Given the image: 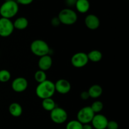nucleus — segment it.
I'll use <instances>...</instances> for the list:
<instances>
[{
	"instance_id": "obj_28",
	"label": "nucleus",
	"mask_w": 129,
	"mask_h": 129,
	"mask_svg": "<svg viewBox=\"0 0 129 129\" xmlns=\"http://www.w3.org/2000/svg\"><path fill=\"white\" fill-rule=\"evenodd\" d=\"M76 1L77 0H66V3L69 6H75V4L76 3Z\"/></svg>"
},
{
	"instance_id": "obj_6",
	"label": "nucleus",
	"mask_w": 129,
	"mask_h": 129,
	"mask_svg": "<svg viewBox=\"0 0 129 129\" xmlns=\"http://www.w3.org/2000/svg\"><path fill=\"white\" fill-rule=\"evenodd\" d=\"M95 113L93 112L90 107H84L78 111L77 113V120L82 124L90 123Z\"/></svg>"
},
{
	"instance_id": "obj_26",
	"label": "nucleus",
	"mask_w": 129,
	"mask_h": 129,
	"mask_svg": "<svg viewBox=\"0 0 129 129\" xmlns=\"http://www.w3.org/2000/svg\"><path fill=\"white\" fill-rule=\"evenodd\" d=\"M51 24L52 25V26H59V25L60 24V21H59L58 17L53 18L51 20Z\"/></svg>"
},
{
	"instance_id": "obj_12",
	"label": "nucleus",
	"mask_w": 129,
	"mask_h": 129,
	"mask_svg": "<svg viewBox=\"0 0 129 129\" xmlns=\"http://www.w3.org/2000/svg\"><path fill=\"white\" fill-rule=\"evenodd\" d=\"M84 23L86 27L91 30H96L100 25V20L99 18L93 14L87 15L84 20Z\"/></svg>"
},
{
	"instance_id": "obj_21",
	"label": "nucleus",
	"mask_w": 129,
	"mask_h": 129,
	"mask_svg": "<svg viewBox=\"0 0 129 129\" xmlns=\"http://www.w3.org/2000/svg\"><path fill=\"white\" fill-rule=\"evenodd\" d=\"M66 129H83V124L77 120H73L67 123Z\"/></svg>"
},
{
	"instance_id": "obj_29",
	"label": "nucleus",
	"mask_w": 129,
	"mask_h": 129,
	"mask_svg": "<svg viewBox=\"0 0 129 129\" xmlns=\"http://www.w3.org/2000/svg\"><path fill=\"white\" fill-rule=\"evenodd\" d=\"M83 129H93V127L90 123H86L83 124Z\"/></svg>"
},
{
	"instance_id": "obj_8",
	"label": "nucleus",
	"mask_w": 129,
	"mask_h": 129,
	"mask_svg": "<svg viewBox=\"0 0 129 129\" xmlns=\"http://www.w3.org/2000/svg\"><path fill=\"white\" fill-rule=\"evenodd\" d=\"M89 62L87 54L82 52H77L72 56L71 62L73 66L76 68H82L86 66Z\"/></svg>"
},
{
	"instance_id": "obj_9",
	"label": "nucleus",
	"mask_w": 129,
	"mask_h": 129,
	"mask_svg": "<svg viewBox=\"0 0 129 129\" xmlns=\"http://www.w3.org/2000/svg\"><path fill=\"white\" fill-rule=\"evenodd\" d=\"M28 83L25 78L18 77L14 79L11 83V88L16 93H22L28 88Z\"/></svg>"
},
{
	"instance_id": "obj_4",
	"label": "nucleus",
	"mask_w": 129,
	"mask_h": 129,
	"mask_svg": "<svg viewBox=\"0 0 129 129\" xmlns=\"http://www.w3.org/2000/svg\"><path fill=\"white\" fill-rule=\"evenodd\" d=\"M58 18L60 23L66 25H72L76 22L78 15L74 10L70 8H64L59 12Z\"/></svg>"
},
{
	"instance_id": "obj_20",
	"label": "nucleus",
	"mask_w": 129,
	"mask_h": 129,
	"mask_svg": "<svg viewBox=\"0 0 129 129\" xmlns=\"http://www.w3.org/2000/svg\"><path fill=\"white\" fill-rule=\"evenodd\" d=\"M34 78L35 81L38 83H41L42 82L47 80V75L45 71H43L42 70H38L35 72L34 74Z\"/></svg>"
},
{
	"instance_id": "obj_1",
	"label": "nucleus",
	"mask_w": 129,
	"mask_h": 129,
	"mask_svg": "<svg viewBox=\"0 0 129 129\" xmlns=\"http://www.w3.org/2000/svg\"><path fill=\"white\" fill-rule=\"evenodd\" d=\"M55 93V89L54 83L47 79L42 83H39L35 89L36 95L42 100L52 98Z\"/></svg>"
},
{
	"instance_id": "obj_30",
	"label": "nucleus",
	"mask_w": 129,
	"mask_h": 129,
	"mask_svg": "<svg viewBox=\"0 0 129 129\" xmlns=\"http://www.w3.org/2000/svg\"><path fill=\"white\" fill-rule=\"evenodd\" d=\"M59 129H62V128H59Z\"/></svg>"
},
{
	"instance_id": "obj_24",
	"label": "nucleus",
	"mask_w": 129,
	"mask_h": 129,
	"mask_svg": "<svg viewBox=\"0 0 129 129\" xmlns=\"http://www.w3.org/2000/svg\"><path fill=\"white\" fill-rule=\"evenodd\" d=\"M107 129H118V124L117 122L114 120L108 121L107 126Z\"/></svg>"
},
{
	"instance_id": "obj_23",
	"label": "nucleus",
	"mask_w": 129,
	"mask_h": 129,
	"mask_svg": "<svg viewBox=\"0 0 129 129\" xmlns=\"http://www.w3.org/2000/svg\"><path fill=\"white\" fill-rule=\"evenodd\" d=\"M11 79V74L6 69L0 70V82L1 83H6Z\"/></svg>"
},
{
	"instance_id": "obj_11",
	"label": "nucleus",
	"mask_w": 129,
	"mask_h": 129,
	"mask_svg": "<svg viewBox=\"0 0 129 129\" xmlns=\"http://www.w3.org/2000/svg\"><path fill=\"white\" fill-rule=\"evenodd\" d=\"M55 85V91L62 94H65L69 93L71 89V83L65 79H60L57 81Z\"/></svg>"
},
{
	"instance_id": "obj_3",
	"label": "nucleus",
	"mask_w": 129,
	"mask_h": 129,
	"mask_svg": "<svg viewBox=\"0 0 129 129\" xmlns=\"http://www.w3.org/2000/svg\"><path fill=\"white\" fill-rule=\"evenodd\" d=\"M30 50L34 55L39 57L49 55L50 52V47L47 43L40 39H37L31 42Z\"/></svg>"
},
{
	"instance_id": "obj_16",
	"label": "nucleus",
	"mask_w": 129,
	"mask_h": 129,
	"mask_svg": "<svg viewBox=\"0 0 129 129\" xmlns=\"http://www.w3.org/2000/svg\"><path fill=\"white\" fill-rule=\"evenodd\" d=\"M88 92L89 98H98L100 97L103 93V89L99 84H93L89 88Z\"/></svg>"
},
{
	"instance_id": "obj_5",
	"label": "nucleus",
	"mask_w": 129,
	"mask_h": 129,
	"mask_svg": "<svg viewBox=\"0 0 129 129\" xmlns=\"http://www.w3.org/2000/svg\"><path fill=\"white\" fill-rule=\"evenodd\" d=\"M50 119L56 124H62L65 123L68 120V113L66 111L60 107H55L50 112Z\"/></svg>"
},
{
	"instance_id": "obj_10",
	"label": "nucleus",
	"mask_w": 129,
	"mask_h": 129,
	"mask_svg": "<svg viewBox=\"0 0 129 129\" xmlns=\"http://www.w3.org/2000/svg\"><path fill=\"white\" fill-rule=\"evenodd\" d=\"M108 120L104 115L98 114L94 115L91 121V125L94 129H106Z\"/></svg>"
},
{
	"instance_id": "obj_13",
	"label": "nucleus",
	"mask_w": 129,
	"mask_h": 129,
	"mask_svg": "<svg viewBox=\"0 0 129 129\" xmlns=\"http://www.w3.org/2000/svg\"><path fill=\"white\" fill-rule=\"evenodd\" d=\"M52 65V59L49 55L40 57L38 62V66L40 70L46 71L51 68Z\"/></svg>"
},
{
	"instance_id": "obj_2",
	"label": "nucleus",
	"mask_w": 129,
	"mask_h": 129,
	"mask_svg": "<svg viewBox=\"0 0 129 129\" xmlns=\"http://www.w3.org/2000/svg\"><path fill=\"white\" fill-rule=\"evenodd\" d=\"M19 10L18 4L14 0L5 1L0 6V15L2 18L11 19L16 16Z\"/></svg>"
},
{
	"instance_id": "obj_7",
	"label": "nucleus",
	"mask_w": 129,
	"mask_h": 129,
	"mask_svg": "<svg viewBox=\"0 0 129 129\" xmlns=\"http://www.w3.org/2000/svg\"><path fill=\"white\" fill-rule=\"evenodd\" d=\"M14 30L13 23L10 19L2 17L0 18V36L8 37L13 34Z\"/></svg>"
},
{
	"instance_id": "obj_15",
	"label": "nucleus",
	"mask_w": 129,
	"mask_h": 129,
	"mask_svg": "<svg viewBox=\"0 0 129 129\" xmlns=\"http://www.w3.org/2000/svg\"><path fill=\"white\" fill-rule=\"evenodd\" d=\"M9 112L10 115L14 117H19L21 115L23 109L19 103L14 102L10 104L8 108Z\"/></svg>"
},
{
	"instance_id": "obj_14",
	"label": "nucleus",
	"mask_w": 129,
	"mask_h": 129,
	"mask_svg": "<svg viewBox=\"0 0 129 129\" xmlns=\"http://www.w3.org/2000/svg\"><path fill=\"white\" fill-rule=\"evenodd\" d=\"M76 8L81 13H86L90 8V3L88 0H77L75 4Z\"/></svg>"
},
{
	"instance_id": "obj_22",
	"label": "nucleus",
	"mask_w": 129,
	"mask_h": 129,
	"mask_svg": "<svg viewBox=\"0 0 129 129\" xmlns=\"http://www.w3.org/2000/svg\"><path fill=\"white\" fill-rule=\"evenodd\" d=\"M91 108L94 113H98L102 111L103 109V103L100 101H95L93 102L91 105Z\"/></svg>"
},
{
	"instance_id": "obj_27",
	"label": "nucleus",
	"mask_w": 129,
	"mask_h": 129,
	"mask_svg": "<svg viewBox=\"0 0 129 129\" xmlns=\"http://www.w3.org/2000/svg\"><path fill=\"white\" fill-rule=\"evenodd\" d=\"M80 96L83 100H87L89 98V95L88 91H83L81 93Z\"/></svg>"
},
{
	"instance_id": "obj_17",
	"label": "nucleus",
	"mask_w": 129,
	"mask_h": 129,
	"mask_svg": "<svg viewBox=\"0 0 129 129\" xmlns=\"http://www.w3.org/2000/svg\"><path fill=\"white\" fill-rule=\"evenodd\" d=\"M13 26L15 29L19 30H25L28 26V21L25 17H19L15 20Z\"/></svg>"
},
{
	"instance_id": "obj_25",
	"label": "nucleus",
	"mask_w": 129,
	"mask_h": 129,
	"mask_svg": "<svg viewBox=\"0 0 129 129\" xmlns=\"http://www.w3.org/2000/svg\"><path fill=\"white\" fill-rule=\"evenodd\" d=\"M34 1V0H16V2L18 4H20L22 5H28L31 4Z\"/></svg>"
},
{
	"instance_id": "obj_19",
	"label": "nucleus",
	"mask_w": 129,
	"mask_h": 129,
	"mask_svg": "<svg viewBox=\"0 0 129 129\" xmlns=\"http://www.w3.org/2000/svg\"><path fill=\"white\" fill-rule=\"evenodd\" d=\"M87 55H88V60L93 62H98L100 61L103 57L102 52L98 50H91L88 54H87Z\"/></svg>"
},
{
	"instance_id": "obj_18",
	"label": "nucleus",
	"mask_w": 129,
	"mask_h": 129,
	"mask_svg": "<svg viewBox=\"0 0 129 129\" xmlns=\"http://www.w3.org/2000/svg\"><path fill=\"white\" fill-rule=\"evenodd\" d=\"M42 106L45 110L50 112L56 107V104H55V101L52 98H50L42 100Z\"/></svg>"
}]
</instances>
